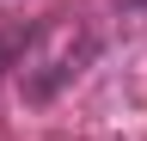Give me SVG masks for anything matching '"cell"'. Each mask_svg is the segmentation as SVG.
Listing matches in <instances>:
<instances>
[{"mask_svg":"<svg viewBox=\"0 0 147 141\" xmlns=\"http://www.w3.org/2000/svg\"><path fill=\"white\" fill-rule=\"evenodd\" d=\"M129 6H147V0H129Z\"/></svg>","mask_w":147,"mask_h":141,"instance_id":"6da1fadb","label":"cell"},{"mask_svg":"<svg viewBox=\"0 0 147 141\" xmlns=\"http://www.w3.org/2000/svg\"><path fill=\"white\" fill-rule=\"evenodd\" d=\"M0 61H6V55H0Z\"/></svg>","mask_w":147,"mask_h":141,"instance_id":"7a4b0ae2","label":"cell"}]
</instances>
